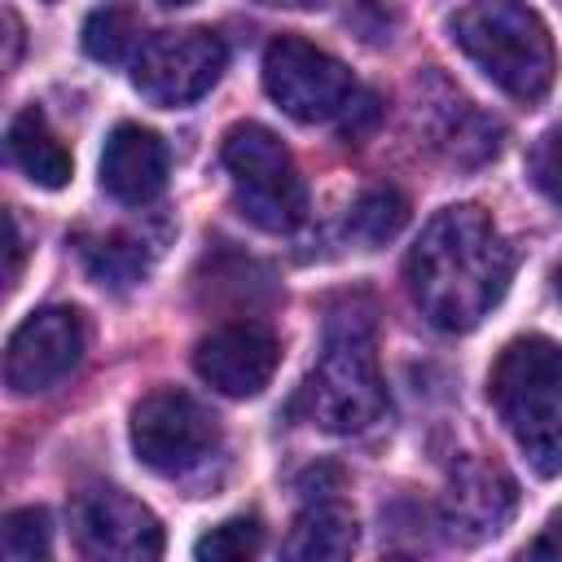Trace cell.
<instances>
[{
    "label": "cell",
    "instance_id": "obj_17",
    "mask_svg": "<svg viewBox=\"0 0 562 562\" xmlns=\"http://www.w3.org/2000/svg\"><path fill=\"white\" fill-rule=\"evenodd\" d=\"M404 220H408L404 193L391 189V184H373V189H364V193L351 202V211H347V233H351L360 246L373 250V246L391 241V237L404 228Z\"/></svg>",
    "mask_w": 562,
    "mask_h": 562
},
{
    "label": "cell",
    "instance_id": "obj_6",
    "mask_svg": "<svg viewBox=\"0 0 562 562\" xmlns=\"http://www.w3.org/2000/svg\"><path fill=\"white\" fill-rule=\"evenodd\" d=\"M263 88L299 123L338 119L351 105V97L360 92L351 70L334 53H325L299 35H277L263 48Z\"/></svg>",
    "mask_w": 562,
    "mask_h": 562
},
{
    "label": "cell",
    "instance_id": "obj_8",
    "mask_svg": "<svg viewBox=\"0 0 562 562\" xmlns=\"http://www.w3.org/2000/svg\"><path fill=\"white\" fill-rule=\"evenodd\" d=\"M220 448L215 417L184 391H149L132 408V452L158 474H184Z\"/></svg>",
    "mask_w": 562,
    "mask_h": 562
},
{
    "label": "cell",
    "instance_id": "obj_7",
    "mask_svg": "<svg viewBox=\"0 0 562 562\" xmlns=\"http://www.w3.org/2000/svg\"><path fill=\"white\" fill-rule=\"evenodd\" d=\"M224 61H228V48L206 26L158 31L140 44L136 66H132V83L149 105L176 110V105L206 97L215 88V79L224 75Z\"/></svg>",
    "mask_w": 562,
    "mask_h": 562
},
{
    "label": "cell",
    "instance_id": "obj_19",
    "mask_svg": "<svg viewBox=\"0 0 562 562\" xmlns=\"http://www.w3.org/2000/svg\"><path fill=\"white\" fill-rule=\"evenodd\" d=\"M132 40H136V22H132L127 9L101 4L83 22V53L97 57V61H123V53L132 48Z\"/></svg>",
    "mask_w": 562,
    "mask_h": 562
},
{
    "label": "cell",
    "instance_id": "obj_21",
    "mask_svg": "<svg viewBox=\"0 0 562 562\" xmlns=\"http://www.w3.org/2000/svg\"><path fill=\"white\" fill-rule=\"evenodd\" d=\"M83 255H88V268L101 277V285L105 281L132 285L145 272V259H140V250H136L132 237H101L97 246H83Z\"/></svg>",
    "mask_w": 562,
    "mask_h": 562
},
{
    "label": "cell",
    "instance_id": "obj_11",
    "mask_svg": "<svg viewBox=\"0 0 562 562\" xmlns=\"http://www.w3.org/2000/svg\"><path fill=\"white\" fill-rule=\"evenodd\" d=\"M277 360H281V342L268 325H255V321H233V325H220L211 329L198 347H193V369L206 386H215L220 395H233V400H246V395H259L272 373H277Z\"/></svg>",
    "mask_w": 562,
    "mask_h": 562
},
{
    "label": "cell",
    "instance_id": "obj_22",
    "mask_svg": "<svg viewBox=\"0 0 562 562\" xmlns=\"http://www.w3.org/2000/svg\"><path fill=\"white\" fill-rule=\"evenodd\" d=\"M527 171L536 180V189L562 206V132H544L527 158Z\"/></svg>",
    "mask_w": 562,
    "mask_h": 562
},
{
    "label": "cell",
    "instance_id": "obj_26",
    "mask_svg": "<svg viewBox=\"0 0 562 562\" xmlns=\"http://www.w3.org/2000/svg\"><path fill=\"white\" fill-rule=\"evenodd\" d=\"M553 290H558V299H562V263L553 268Z\"/></svg>",
    "mask_w": 562,
    "mask_h": 562
},
{
    "label": "cell",
    "instance_id": "obj_15",
    "mask_svg": "<svg viewBox=\"0 0 562 562\" xmlns=\"http://www.w3.org/2000/svg\"><path fill=\"white\" fill-rule=\"evenodd\" d=\"M356 549V518L338 496H307V505L299 509L290 540H285V558H303V562H338L351 558Z\"/></svg>",
    "mask_w": 562,
    "mask_h": 562
},
{
    "label": "cell",
    "instance_id": "obj_20",
    "mask_svg": "<svg viewBox=\"0 0 562 562\" xmlns=\"http://www.w3.org/2000/svg\"><path fill=\"white\" fill-rule=\"evenodd\" d=\"M0 553H4L9 562L48 558V514L35 509V505L4 514V522H0Z\"/></svg>",
    "mask_w": 562,
    "mask_h": 562
},
{
    "label": "cell",
    "instance_id": "obj_24",
    "mask_svg": "<svg viewBox=\"0 0 562 562\" xmlns=\"http://www.w3.org/2000/svg\"><path fill=\"white\" fill-rule=\"evenodd\" d=\"M4 233H9V268H4V285L13 290L18 285V277H22V233H18V215L13 211H4Z\"/></svg>",
    "mask_w": 562,
    "mask_h": 562
},
{
    "label": "cell",
    "instance_id": "obj_18",
    "mask_svg": "<svg viewBox=\"0 0 562 562\" xmlns=\"http://www.w3.org/2000/svg\"><path fill=\"white\" fill-rule=\"evenodd\" d=\"M263 544V527L255 514H241V518H228L220 527H211L198 544H193V558L202 562H241V558H255Z\"/></svg>",
    "mask_w": 562,
    "mask_h": 562
},
{
    "label": "cell",
    "instance_id": "obj_2",
    "mask_svg": "<svg viewBox=\"0 0 562 562\" xmlns=\"http://www.w3.org/2000/svg\"><path fill=\"white\" fill-rule=\"evenodd\" d=\"M452 44L505 97L536 105L553 88L558 53L544 18L522 0H470L448 18Z\"/></svg>",
    "mask_w": 562,
    "mask_h": 562
},
{
    "label": "cell",
    "instance_id": "obj_25",
    "mask_svg": "<svg viewBox=\"0 0 562 562\" xmlns=\"http://www.w3.org/2000/svg\"><path fill=\"white\" fill-rule=\"evenodd\" d=\"M259 4H277V9H316L325 0H259Z\"/></svg>",
    "mask_w": 562,
    "mask_h": 562
},
{
    "label": "cell",
    "instance_id": "obj_16",
    "mask_svg": "<svg viewBox=\"0 0 562 562\" xmlns=\"http://www.w3.org/2000/svg\"><path fill=\"white\" fill-rule=\"evenodd\" d=\"M9 162L40 189H61L70 180V154L66 145L57 140V132L48 127L44 110L40 105H26L13 123H9Z\"/></svg>",
    "mask_w": 562,
    "mask_h": 562
},
{
    "label": "cell",
    "instance_id": "obj_23",
    "mask_svg": "<svg viewBox=\"0 0 562 562\" xmlns=\"http://www.w3.org/2000/svg\"><path fill=\"white\" fill-rule=\"evenodd\" d=\"M527 558H562V509L549 514V522L540 527V536L527 544Z\"/></svg>",
    "mask_w": 562,
    "mask_h": 562
},
{
    "label": "cell",
    "instance_id": "obj_13",
    "mask_svg": "<svg viewBox=\"0 0 562 562\" xmlns=\"http://www.w3.org/2000/svg\"><path fill=\"white\" fill-rule=\"evenodd\" d=\"M448 522L452 531H465L470 540H483V536H496L514 505H518V487L509 479V470L492 457H461L452 470H448Z\"/></svg>",
    "mask_w": 562,
    "mask_h": 562
},
{
    "label": "cell",
    "instance_id": "obj_3",
    "mask_svg": "<svg viewBox=\"0 0 562 562\" xmlns=\"http://www.w3.org/2000/svg\"><path fill=\"white\" fill-rule=\"evenodd\" d=\"M487 400L540 479L562 474V342L527 334L505 342L487 373Z\"/></svg>",
    "mask_w": 562,
    "mask_h": 562
},
{
    "label": "cell",
    "instance_id": "obj_14",
    "mask_svg": "<svg viewBox=\"0 0 562 562\" xmlns=\"http://www.w3.org/2000/svg\"><path fill=\"white\" fill-rule=\"evenodd\" d=\"M101 189L123 206H145L167 189V145L140 123H119L101 149Z\"/></svg>",
    "mask_w": 562,
    "mask_h": 562
},
{
    "label": "cell",
    "instance_id": "obj_12",
    "mask_svg": "<svg viewBox=\"0 0 562 562\" xmlns=\"http://www.w3.org/2000/svg\"><path fill=\"white\" fill-rule=\"evenodd\" d=\"M417 127L426 132V145L457 167H479L501 149V123H492L474 101L443 83L422 88Z\"/></svg>",
    "mask_w": 562,
    "mask_h": 562
},
{
    "label": "cell",
    "instance_id": "obj_27",
    "mask_svg": "<svg viewBox=\"0 0 562 562\" xmlns=\"http://www.w3.org/2000/svg\"><path fill=\"white\" fill-rule=\"evenodd\" d=\"M158 4H167V9H180V4H193V0H158Z\"/></svg>",
    "mask_w": 562,
    "mask_h": 562
},
{
    "label": "cell",
    "instance_id": "obj_9",
    "mask_svg": "<svg viewBox=\"0 0 562 562\" xmlns=\"http://www.w3.org/2000/svg\"><path fill=\"white\" fill-rule=\"evenodd\" d=\"M83 321L75 307H40L31 312L4 347V382L18 395L53 391L83 360Z\"/></svg>",
    "mask_w": 562,
    "mask_h": 562
},
{
    "label": "cell",
    "instance_id": "obj_4",
    "mask_svg": "<svg viewBox=\"0 0 562 562\" xmlns=\"http://www.w3.org/2000/svg\"><path fill=\"white\" fill-rule=\"evenodd\" d=\"M386 413V386L373 356L369 316L338 312L325 329V351L290 400V417H303L329 435L369 430Z\"/></svg>",
    "mask_w": 562,
    "mask_h": 562
},
{
    "label": "cell",
    "instance_id": "obj_10",
    "mask_svg": "<svg viewBox=\"0 0 562 562\" xmlns=\"http://www.w3.org/2000/svg\"><path fill=\"white\" fill-rule=\"evenodd\" d=\"M75 544L88 558L110 562H154L162 553V527L158 518L119 487H92L75 501L70 514Z\"/></svg>",
    "mask_w": 562,
    "mask_h": 562
},
{
    "label": "cell",
    "instance_id": "obj_1",
    "mask_svg": "<svg viewBox=\"0 0 562 562\" xmlns=\"http://www.w3.org/2000/svg\"><path fill=\"white\" fill-rule=\"evenodd\" d=\"M514 246L483 206L439 211L404 259V281L422 316L443 334L474 329L509 290Z\"/></svg>",
    "mask_w": 562,
    "mask_h": 562
},
{
    "label": "cell",
    "instance_id": "obj_5",
    "mask_svg": "<svg viewBox=\"0 0 562 562\" xmlns=\"http://www.w3.org/2000/svg\"><path fill=\"white\" fill-rule=\"evenodd\" d=\"M220 158L233 176L237 211L263 233H290L307 215V184L290 149L263 123H233L224 132Z\"/></svg>",
    "mask_w": 562,
    "mask_h": 562
}]
</instances>
